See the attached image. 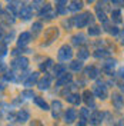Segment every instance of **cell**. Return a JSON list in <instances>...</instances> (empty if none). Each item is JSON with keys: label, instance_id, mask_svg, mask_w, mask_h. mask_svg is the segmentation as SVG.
<instances>
[{"label": "cell", "instance_id": "cell-1", "mask_svg": "<svg viewBox=\"0 0 124 126\" xmlns=\"http://www.w3.org/2000/svg\"><path fill=\"white\" fill-rule=\"evenodd\" d=\"M71 20H73V24H74L76 27L81 29V27H84L87 24L93 23V16L90 15V13H81V15L74 16Z\"/></svg>", "mask_w": 124, "mask_h": 126}, {"label": "cell", "instance_id": "cell-2", "mask_svg": "<svg viewBox=\"0 0 124 126\" xmlns=\"http://www.w3.org/2000/svg\"><path fill=\"white\" fill-rule=\"evenodd\" d=\"M57 56H59V59H60L62 62H67V60H70V59L73 57V50H71V47H70L69 45H63V46L60 47Z\"/></svg>", "mask_w": 124, "mask_h": 126}, {"label": "cell", "instance_id": "cell-3", "mask_svg": "<svg viewBox=\"0 0 124 126\" xmlns=\"http://www.w3.org/2000/svg\"><path fill=\"white\" fill-rule=\"evenodd\" d=\"M12 66H13V69H17V70H24L29 66V59L24 56H19L12 62Z\"/></svg>", "mask_w": 124, "mask_h": 126}, {"label": "cell", "instance_id": "cell-4", "mask_svg": "<svg viewBox=\"0 0 124 126\" xmlns=\"http://www.w3.org/2000/svg\"><path fill=\"white\" fill-rule=\"evenodd\" d=\"M93 93L96 94L99 99H101V100H103V99H106V97H107V94H109V92H107V86H106V85H100V83H99V85H96V86H94Z\"/></svg>", "mask_w": 124, "mask_h": 126}, {"label": "cell", "instance_id": "cell-5", "mask_svg": "<svg viewBox=\"0 0 124 126\" xmlns=\"http://www.w3.org/2000/svg\"><path fill=\"white\" fill-rule=\"evenodd\" d=\"M39 16L41 17V19H53V17L56 16V13L51 10V6H50V4H44L43 7L40 9Z\"/></svg>", "mask_w": 124, "mask_h": 126}, {"label": "cell", "instance_id": "cell-6", "mask_svg": "<svg viewBox=\"0 0 124 126\" xmlns=\"http://www.w3.org/2000/svg\"><path fill=\"white\" fill-rule=\"evenodd\" d=\"M103 119H104V113L100 112V110H96L90 115V123L91 125H100L103 122Z\"/></svg>", "mask_w": 124, "mask_h": 126}, {"label": "cell", "instance_id": "cell-7", "mask_svg": "<svg viewBox=\"0 0 124 126\" xmlns=\"http://www.w3.org/2000/svg\"><path fill=\"white\" fill-rule=\"evenodd\" d=\"M77 119V112H76V109H67L66 110V113H64V122L67 123V125H70V123H73L74 120Z\"/></svg>", "mask_w": 124, "mask_h": 126}, {"label": "cell", "instance_id": "cell-8", "mask_svg": "<svg viewBox=\"0 0 124 126\" xmlns=\"http://www.w3.org/2000/svg\"><path fill=\"white\" fill-rule=\"evenodd\" d=\"M111 102H113V106H114L116 109H121L124 106V97L120 93H113Z\"/></svg>", "mask_w": 124, "mask_h": 126}, {"label": "cell", "instance_id": "cell-9", "mask_svg": "<svg viewBox=\"0 0 124 126\" xmlns=\"http://www.w3.org/2000/svg\"><path fill=\"white\" fill-rule=\"evenodd\" d=\"M29 119H30V113H29L26 109H20L17 113H16V120L20 122V123H26Z\"/></svg>", "mask_w": 124, "mask_h": 126}, {"label": "cell", "instance_id": "cell-10", "mask_svg": "<svg viewBox=\"0 0 124 126\" xmlns=\"http://www.w3.org/2000/svg\"><path fill=\"white\" fill-rule=\"evenodd\" d=\"M50 85H51V76H50V75H44V76L39 80V89L40 90H46V89H49Z\"/></svg>", "mask_w": 124, "mask_h": 126}, {"label": "cell", "instance_id": "cell-11", "mask_svg": "<svg viewBox=\"0 0 124 126\" xmlns=\"http://www.w3.org/2000/svg\"><path fill=\"white\" fill-rule=\"evenodd\" d=\"M31 39V34L30 33H27V32H23L20 36H19V39H17V45L20 47H24L26 45H29V42Z\"/></svg>", "mask_w": 124, "mask_h": 126}, {"label": "cell", "instance_id": "cell-12", "mask_svg": "<svg viewBox=\"0 0 124 126\" xmlns=\"http://www.w3.org/2000/svg\"><path fill=\"white\" fill-rule=\"evenodd\" d=\"M31 10H33L31 6H22L20 12H19V16H20L23 20H29L31 17Z\"/></svg>", "mask_w": 124, "mask_h": 126}, {"label": "cell", "instance_id": "cell-13", "mask_svg": "<svg viewBox=\"0 0 124 126\" xmlns=\"http://www.w3.org/2000/svg\"><path fill=\"white\" fill-rule=\"evenodd\" d=\"M71 80H73V76H71V75H69V73H64L63 76H60V78L57 79L56 86H63V85H67V83H70Z\"/></svg>", "mask_w": 124, "mask_h": 126}, {"label": "cell", "instance_id": "cell-14", "mask_svg": "<svg viewBox=\"0 0 124 126\" xmlns=\"http://www.w3.org/2000/svg\"><path fill=\"white\" fill-rule=\"evenodd\" d=\"M37 80H39V73H37V72H34V73H31L30 76L24 80V86L30 87V86H33L34 83H37Z\"/></svg>", "mask_w": 124, "mask_h": 126}, {"label": "cell", "instance_id": "cell-15", "mask_svg": "<svg viewBox=\"0 0 124 126\" xmlns=\"http://www.w3.org/2000/svg\"><path fill=\"white\" fill-rule=\"evenodd\" d=\"M62 109H63V106H62V102L60 100H54L53 102V118H59L60 116V113H62Z\"/></svg>", "mask_w": 124, "mask_h": 126}, {"label": "cell", "instance_id": "cell-16", "mask_svg": "<svg viewBox=\"0 0 124 126\" xmlns=\"http://www.w3.org/2000/svg\"><path fill=\"white\" fill-rule=\"evenodd\" d=\"M20 4H22V3H19V1H9L7 3V9L9 10H12V13H13V15H17V13H19V12H20Z\"/></svg>", "mask_w": 124, "mask_h": 126}, {"label": "cell", "instance_id": "cell-17", "mask_svg": "<svg viewBox=\"0 0 124 126\" xmlns=\"http://www.w3.org/2000/svg\"><path fill=\"white\" fill-rule=\"evenodd\" d=\"M34 103L39 106L40 109H43V110H49L50 108H49V105H47V102L43 99V97H40V96H36L34 97Z\"/></svg>", "mask_w": 124, "mask_h": 126}, {"label": "cell", "instance_id": "cell-18", "mask_svg": "<svg viewBox=\"0 0 124 126\" xmlns=\"http://www.w3.org/2000/svg\"><path fill=\"white\" fill-rule=\"evenodd\" d=\"M66 99H67L69 103H73V105H78V103L81 102V96L78 93H70Z\"/></svg>", "mask_w": 124, "mask_h": 126}, {"label": "cell", "instance_id": "cell-19", "mask_svg": "<svg viewBox=\"0 0 124 126\" xmlns=\"http://www.w3.org/2000/svg\"><path fill=\"white\" fill-rule=\"evenodd\" d=\"M83 96H84V102L88 105V106H91V108H94V99H93V93L90 92V90H84V93H83Z\"/></svg>", "mask_w": 124, "mask_h": 126}, {"label": "cell", "instance_id": "cell-20", "mask_svg": "<svg viewBox=\"0 0 124 126\" xmlns=\"http://www.w3.org/2000/svg\"><path fill=\"white\" fill-rule=\"evenodd\" d=\"M71 42H73V45L78 46V45H83V43L86 42V37H84V34L78 33V34H74V36L71 37Z\"/></svg>", "mask_w": 124, "mask_h": 126}, {"label": "cell", "instance_id": "cell-21", "mask_svg": "<svg viewBox=\"0 0 124 126\" xmlns=\"http://www.w3.org/2000/svg\"><path fill=\"white\" fill-rule=\"evenodd\" d=\"M86 75H87L90 79H96L97 76H99V69H96L94 66H90V67L86 69Z\"/></svg>", "mask_w": 124, "mask_h": 126}, {"label": "cell", "instance_id": "cell-22", "mask_svg": "<svg viewBox=\"0 0 124 126\" xmlns=\"http://www.w3.org/2000/svg\"><path fill=\"white\" fill-rule=\"evenodd\" d=\"M96 10H97V17H99V20L103 22V23H106V22H107V15L104 13V10H101V7L99 6V4H97Z\"/></svg>", "mask_w": 124, "mask_h": 126}, {"label": "cell", "instance_id": "cell-23", "mask_svg": "<svg viewBox=\"0 0 124 126\" xmlns=\"http://www.w3.org/2000/svg\"><path fill=\"white\" fill-rule=\"evenodd\" d=\"M67 3L66 1H57L56 3V9H57V12L60 13V15H64L66 12H67V6H66Z\"/></svg>", "mask_w": 124, "mask_h": 126}, {"label": "cell", "instance_id": "cell-24", "mask_svg": "<svg viewBox=\"0 0 124 126\" xmlns=\"http://www.w3.org/2000/svg\"><path fill=\"white\" fill-rule=\"evenodd\" d=\"M81 7H83V3H81V1H71L70 6L67 7V10H70V12H77V10H80Z\"/></svg>", "mask_w": 124, "mask_h": 126}, {"label": "cell", "instance_id": "cell-25", "mask_svg": "<svg viewBox=\"0 0 124 126\" xmlns=\"http://www.w3.org/2000/svg\"><path fill=\"white\" fill-rule=\"evenodd\" d=\"M70 69L73 72H80L83 69V63L80 62V60H74V62L70 63Z\"/></svg>", "mask_w": 124, "mask_h": 126}, {"label": "cell", "instance_id": "cell-26", "mask_svg": "<svg viewBox=\"0 0 124 126\" xmlns=\"http://www.w3.org/2000/svg\"><path fill=\"white\" fill-rule=\"evenodd\" d=\"M64 72H66V66L64 64H56L54 66V75L56 76H63L64 75Z\"/></svg>", "mask_w": 124, "mask_h": 126}, {"label": "cell", "instance_id": "cell-27", "mask_svg": "<svg viewBox=\"0 0 124 126\" xmlns=\"http://www.w3.org/2000/svg\"><path fill=\"white\" fill-rule=\"evenodd\" d=\"M111 20L116 22V23H120L121 22V12L120 10H113L111 12Z\"/></svg>", "mask_w": 124, "mask_h": 126}, {"label": "cell", "instance_id": "cell-28", "mask_svg": "<svg viewBox=\"0 0 124 126\" xmlns=\"http://www.w3.org/2000/svg\"><path fill=\"white\" fill-rule=\"evenodd\" d=\"M100 33H101L100 26H91V27L88 29V34H90V36H99Z\"/></svg>", "mask_w": 124, "mask_h": 126}, {"label": "cell", "instance_id": "cell-29", "mask_svg": "<svg viewBox=\"0 0 124 126\" xmlns=\"http://www.w3.org/2000/svg\"><path fill=\"white\" fill-rule=\"evenodd\" d=\"M109 55L110 53L106 50V49H97V50L94 52V56L99 57V59H100V57H106V56H109Z\"/></svg>", "mask_w": 124, "mask_h": 126}, {"label": "cell", "instance_id": "cell-30", "mask_svg": "<svg viewBox=\"0 0 124 126\" xmlns=\"http://www.w3.org/2000/svg\"><path fill=\"white\" fill-rule=\"evenodd\" d=\"M53 66V60L51 59H47L46 62H43L40 64V70H47V69H50Z\"/></svg>", "mask_w": 124, "mask_h": 126}, {"label": "cell", "instance_id": "cell-31", "mask_svg": "<svg viewBox=\"0 0 124 126\" xmlns=\"http://www.w3.org/2000/svg\"><path fill=\"white\" fill-rule=\"evenodd\" d=\"M88 55H90V53H88V50L84 49V47H83V49H80V50L77 52V57H78V59H87Z\"/></svg>", "mask_w": 124, "mask_h": 126}, {"label": "cell", "instance_id": "cell-32", "mask_svg": "<svg viewBox=\"0 0 124 126\" xmlns=\"http://www.w3.org/2000/svg\"><path fill=\"white\" fill-rule=\"evenodd\" d=\"M80 116H81V119H84V120L90 119V109H87V108H83V109L80 110Z\"/></svg>", "mask_w": 124, "mask_h": 126}, {"label": "cell", "instance_id": "cell-33", "mask_svg": "<svg viewBox=\"0 0 124 126\" xmlns=\"http://www.w3.org/2000/svg\"><path fill=\"white\" fill-rule=\"evenodd\" d=\"M41 23L40 22H36V23H33V26H31V32L34 33V34H37V33H40V30H41Z\"/></svg>", "mask_w": 124, "mask_h": 126}, {"label": "cell", "instance_id": "cell-34", "mask_svg": "<svg viewBox=\"0 0 124 126\" xmlns=\"http://www.w3.org/2000/svg\"><path fill=\"white\" fill-rule=\"evenodd\" d=\"M116 60H107V62L104 63V70H110V69H114V66H116Z\"/></svg>", "mask_w": 124, "mask_h": 126}, {"label": "cell", "instance_id": "cell-35", "mask_svg": "<svg viewBox=\"0 0 124 126\" xmlns=\"http://www.w3.org/2000/svg\"><path fill=\"white\" fill-rule=\"evenodd\" d=\"M22 97H24V99H31V97H34V93L31 90H24L23 93H22Z\"/></svg>", "mask_w": 124, "mask_h": 126}, {"label": "cell", "instance_id": "cell-36", "mask_svg": "<svg viewBox=\"0 0 124 126\" xmlns=\"http://www.w3.org/2000/svg\"><path fill=\"white\" fill-rule=\"evenodd\" d=\"M7 53V46L6 43H0V56H6Z\"/></svg>", "mask_w": 124, "mask_h": 126}, {"label": "cell", "instance_id": "cell-37", "mask_svg": "<svg viewBox=\"0 0 124 126\" xmlns=\"http://www.w3.org/2000/svg\"><path fill=\"white\" fill-rule=\"evenodd\" d=\"M109 32L111 33V34H117V33H118V29H117L116 26H113V27H110L109 29Z\"/></svg>", "mask_w": 124, "mask_h": 126}, {"label": "cell", "instance_id": "cell-38", "mask_svg": "<svg viewBox=\"0 0 124 126\" xmlns=\"http://www.w3.org/2000/svg\"><path fill=\"white\" fill-rule=\"evenodd\" d=\"M76 126H86V120H84V119H80V120H78V123Z\"/></svg>", "mask_w": 124, "mask_h": 126}, {"label": "cell", "instance_id": "cell-39", "mask_svg": "<svg viewBox=\"0 0 124 126\" xmlns=\"http://www.w3.org/2000/svg\"><path fill=\"white\" fill-rule=\"evenodd\" d=\"M10 39H13V32H12L10 34H7V36H6V43H7V42H10Z\"/></svg>", "mask_w": 124, "mask_h": 126}, {"label": "cell", "instance_id": "cell-40", "mask_svg": "<svg viewBox=\"0 0 124 126\" xmlns=\"http://www.w3.org/2000/svg\"><path fill=\"white\" fill-rule=\"evenodd\" d=\"M31 126H43V125L40 123L39 120H34V122H33V125H31Z\"/></svg>", "mask_w": 124, "mask_h": 126}, {"label": "cell", "instance_id": "cell-41", "mask_svg": "<svg viewBox=\"0 0 124 126\" xmlns=\"http://www.w3.org/2000/svg\"><path fill=\"white\" fill-rule=\"evenodd\" d=\"M120 75H121V76H124V67L121 69V70H120Z\"/></svg>", "mask_w": 124, "mask_h": 126}, {"label": "cell", "instance_id": "cell-42", "mask_svg": "<svg viewBox=\"0 0 124 126\" xmlns=\"http://www.w3.org/2000/svg\"><path fill=\"white\" fill-rule=\"evenodd\" d=\"M120 89H121V90H124V83H121V85H120Z\"/></svg>", "mask_w": 124, "mask_h": 126}, {"label": "cell", "instance_id": "cell-43", "mask_svg": "<svg viewBox=\"0 0 124 126\" xmlns=\"http://www.w3.org/2000/svg\"><path fill=\"white\" fill-rule=\"evenodd\" d=\"M1 36H3V30H1V27H0V39H1Z\"/></svg>", "mask_w": 124, "mask_h": 126}, {"label": "cell", "instance_id": "cell-44", "mask_svg": "<svg viewBox=\"0 0 124 126\" xmlns=\"http://www.w3.org/2000/svg\"><path fill=\"white\" fill-rule=\"evenodd\" d=\"M121 36H123V45H124V30H123V33H121Z\"/></svg>", "mask_w": 124, "mask_h": 126}, {"label": "cell", "instance_id": "cell-45", "mask_svg": "<svg viewBox=\"0 0 124 126\" xmlns=\"http://www.w3.org/2000/svg\"><path fill=\"white\" fill-rule=\"evenodd\" d=\"M0 67H1V62H0Z\"/></svg>", "mask_w": 124, "mask_h": 126}]
</instances>
